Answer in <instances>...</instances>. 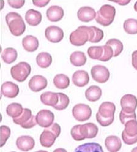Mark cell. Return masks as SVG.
<instances>
[{
    "label": "cell",
    "mask_w": 137,
    "mask_h": 152,
    "mask_svg": "<svg viewBox=\"0 0 137 152\" xmlns=\"http://www.w3.org/2000/svg\"><path fill=\"white\" fill-rule=\"evenodd\" d=\"M98 131V127L95 124L89 122L74 126L71 130V135L74 140L80 141L84 140L85 139L95 137Z\"/></svg>",
    "instance_id": "obj_1"
},
{
    "label": "cell",
    "mask_w": 137,
    "mask_h": 152,
    "mask_svg": "<svg viewBox=\"0 0 137 152\" xmlns=\"http://www.w3.org/2000/svg\"><path fill=\"white\" fill-rule=\"evenodd\" d=\"M115 105L110 102H104L99 106L96 113V120L103 126H108L114 121Z\"/></svg>",
    "instance_id": "obj_2"
},
{
    "label": "cell",
    "mask_w": 137,
    "mask_h": 152,
    "mask_svg": "<svg viewBox=\"0 0 137 152\" xmlns=\"http://www.w3.org/2000/svg\"><path fill=\"white\" fill-rule=\"evenodd\" d=\"M6 21L11 34L14 36H20L26 31V24L17 12H9L6 16Z\"/></svg>",
    "instance_id": "obj_3"
},
{
    "label": "cell",
    "mask_w": 137,
    "mask_h": 152,
    "mask_svg": "<svg viewBox=\"0 0 137 152\" xmlns=\"http://www.w3.org/2000/svg\"><path fill=\"white\" fill-rule=\"evenodd\" d=\"M61 132V128L57 123L53 124L49 127L45 129L40 136V142L41 145L46 148L52 147L56 138Z\"/></svg>",
    "instance_id": "obj_4"
},
{
    "label": "cell",
    "mask_w": 137,
    "mask_h": 152,
    "mask_svg": "<svg viewBox=\"0 0 137 152\" xmlns=\"http://www.w3.org/2000/svg\"><path fill=\"white\" fill-rule=\"evenodd\" d=\"M115 15V7L110 4H104L97 11L95 19L96 22L102 26H108L113 23Z\"/></svg>",
    "instance_id": "obj_5"
},
{
    "label": "cell",
    "mask_w": 137,
    "mask_h": 152,
    "mask_svg": "<svg viewBox=\"0 0 137 152\" xmlns=\"http://www.w3.org/2000/svg\"><path fill=\"white\" fill-rule=\"evenodd\" d=\"M91 36V27L81 26L72 32L70 35V43L76 46L84 45L86 42L90 41Z\"/></svg>",
    "instance_id": "obj_6"
},
{
    "label": "cell",
    "mask_w": 137,
    "mask_h": 152,
    "mask_svg": "<svg viewBox=\"0 0 137 152\" xmlns=\"http://www.w3.org/2000/svg\"><path fill=\"white\" fill-rule=\"evenodd\" d=\"M124 126L125 128L122 133L123 142L129 145L135 144L137 142V121H129Z\"/></svg>",
    "instance_id": "obj_7"
},
{
    "label": "cell",
    "mask_w": 137,
    "mask_h": 152,
    "mask_svg": "<svg viewBox=\"0 0 137 152\" xmlns=\"http://www.w3.org/2000/svg\"><path fill=\"white\" fill-rule=\"evenodd\" d=\"M31 67L26 62H20L17 65L12 66L10 74L12 78L19 82L25 81L31 74Z\"/></svg>",
    "instance_id": "obj_8"
},
{
    "label": "cell",
    "mask_w": 137,
    "mask_h": 152,
    "mask_svg": "<svg viewBox=\"0 0 137 152\" xmlns=\"http://www.w3.org/2000/svg\"><path fill=\"white\" fill-rule=\"evenodd\" d=\"M13 121L15 124L20 125L22 128L25 129H32L37 124L36 116L32 115L31 110L28 108H24L21 116L13 119Z\"/></svg>",
    "instance_id": "obj_9"
},
{
    "label": "cell",
    "mask_w": 137,
    "mask_h": 152,
    "mask_svg": "<svg viewBox=\"0 0 137 152\" xmlns=\"http://www.w3.org/2000/svg\"><path fill=\"white\" fill-rule=\"evenodd\" d=\"M92 111L90 107L84 104H79L73 108L72 114L76 120L84 122L89 120L92 116Z\"/></svg>",
    "instance_id": "obj_10"
},
{
    "label": "cell",
    "mask_w": 137,
    "mask_h": 152,
    "mask_svg": "<svg viewBox=\"0 0 137 152\" xmlns=\"http://www.w3.org/2000/svg\"><path fill=\"white\" fill-rule=\"evenodd\" d=\"M91 74L93 79L99 83L107 82L110 78L109 70L103 65L93 66L91 69Z\"/></svg>",
    "instance_id": "obj_11"
},
{
    "label": "cell",
    "mask_w": 137,
    "mask_h": 152,
    "mask_svg": "<svg viewBox=\"0 0 137 152\" xmlns=\"http://www.w3.org/2000/svg\"><path fill=\"white\" fill-rule=\"evenodd\" d=\"M54 113L48 110H42L36 115V121L40 126L43 128H48L54 122Z\"/></svg>",
    "instance_id": "obj_12"
},
{
    "label": "cell",
    "mask_w": 137,
    "mask_h": 152,
    "mask_svg": "<svg viewBox=\"0 0 137 152\" xmlns=\"http://www.w3.org/2000/svg\"><path fill=\"white\" fill-rule=\"evenodd\" d=\"M120 104L124 111L129 113H134L137 108V98L133 94H126L122 97Z\"/></svg>",
    "instance_id": "obj_13"
},
{
    "label": "cell",
    "mask_w": 137,
    "mask_h": 152,
    "mask_svg": "<svg viewBox=\"0 0 137 152\" xmlns=\"http://www.w3.org/2000/svg\"><path fill=\"white\" fill-rule=\"evenodd\" d=\"M45 37L48 41L57 43L64 39V32L61 28L56 26H50L45 30Z\"/></svg>",
    "instance_id": "obj_14"
},
{
    "label": "cell",
    "mask_w": 137,
    "mask_h": 152,
    "mask_svg": "<svg viewBox=\"0 0 137 152\" xmlns=\"http://www.w3.org/2000/svg\"><path fill=\"white\" fill-rule=\"evenodd\" d=\"M28 85L32 91L39 92L46 88L48 81L43 75H35L30 79Z\"/></svg>",
    "instance_id": "obj_15"
},
{
    "label": "cell",
    "mask_w": 137,
    "mask_h": 152,
    "mask_svg": "<svg viewBox=\"0 0 137 152\" xmlns=\"http://www.w3.org/2000/svg\"><path fill=\"white\" fill-rule=\"evenodd\" d=\"M17 148L23 151H28L34 148L35 141L30 136H21L17 138L16 141Z\"/></svg>",
    "instance_id": "obj_16"
},
{
    "label": "cell",
    "mask_w": 137,
    "mask_h": 152,
    "mask_svg": "<svg viewBox=\"0 0 137 152\" xmlns=\"http://www.w3.org/2000/svg\"><path fill=\"white\" fill-rule=\"evenodd\" d=\"M72 80L76 86L84 87L89 83V75L84 70H78L73 74Z\"/></svg>",
    "instance_id": "obj_17"
},
{
    "label": "cell",
    "mask_w": 137,
    "mask_h": 152,
    "mask_svg": "<svg viewBox=\"0 0 137 152\" xmlns=\"http://www.w3.org/2000/svg\"><path fill=\"white\" fill-rule=\"evenodd\" d=\"M96 17V12L95 9L91 7H82L78 12V18L82 22H90L95 18Z\"/></svg>",
    "instance_id": "obj_18"
},
{
    "label": "cell",
    "mask_w": 137,
    "mask_h": 152,
    "mask_svg": "<svg viewBox=\"0 0 137 152\" xmlns=\"http://www.w3.org/2000/svg\"><path fill=\"white\" fill-rule=\"evenodd\" d=\"M1 93L7 98H15L19 93V87L12 82H6L1 85Z\"/></svg>",
    "instance_id": "obj_19"
},
{
    "label": "cell",
    "mask_w": 137,
    "mask_h": 152,
    "mask_svg": "<svg viewBox=\"0 0 137 152\" xmlns=\"http://www.w3.org/2000/svg\"><path fill=\"white\" fill-rule=\"evenodd\" d=\"M64 16V10L58 6H52L46 10V17L51 22H57Z\"/></svg>",
    "instance_id": "obj_20"
},
{
    "label": "cell",
    "mask_w": 137,
    "mask_h": 152,
    "mask_svg": "<svg viewBox=\"0 0 137 152\" xmlns=\"http://www.w3.org/2000/svg\"><path fill=\"white\" fill-rule=\"evenodd\" d=\"M105 145L109 152H118L122 147V143L119 137L111 135L105 139Z\"/></svg>",
    "instance_id": "obj_21"
},
{
    "label": "cell",
    "mask_w": 137,
    "mask_h": 152,
    "mask_svg": "<svg viewBox=\"0 0 137 152\" xmlns=\"http://www.w3.org/2000/svg\"><path fill=\"white\" fill-rule=\"evenodd\" d=\"M22 45L24 49L26 51L32 53L38 49L39 42L35 37L32 35H27L23 39Z\"/></svg>",
    "instance_id": "obj_22"
},
{
    "label": "cell",
    "mask_w": 137,
    "mask_h": 152,
    "mask_svg": "<svg viewBox=\"0 0 137 152\" xmlns=\"http://www.w3.org/2000/svg\"><path fill=\"white\" fill-rule=\"evenodd\" d=\"M26 21L31 26L39 25L42 20V15L40 12L34 9L28 10L25 15Z\"/></svg>",
    "instance_id": "obj_23"
},
{
    "label": "cell",
    "mask_w": 137,
    "mask_h": 152,
    "mask_svg": "<svg viewBox=\"0 0 137 152\" xmlns=\"http://www.w3.org/2000/svg\"><path fill=\"white\" fill-rule=\"evenodd\" d=\"M40 100L44 105L54 107L59 102L58 93H53L51 91L43 93L40 96Z\"/></svg>",
    "instance_id": "obj_24"
},
{
    "label": "cell",
    "mask_w": 137,
    "mask_h": 152,
    "mask_svg": "<svg viewBox=\"0 0 137 152\" xmlns=\"http://www.w3.org/2000/svg\"><path fill=\"white\" fill-rule=\"evenodd\" d=\"M85 97L90 102H96L100 99L102 96V90L96 85L90 86L85 93Z\"/></svg>",
    "instance_id": "obj_25"
},
{
    "label": "cell",
    "mask_w": 137,
    "mask_h": 152,
    "mask_svg": "<svg viewBox=\"0 0 137 152\" xmlns=\"http://www.w3.org/2000/svg\"><path fill=\"white\" fill-rule=\"evenodd\" d=\"M74 152H104L102 146L96 142H88L78 146Z\"/></svg>",
    "instance_id": "obj_26"
},
{
    "label": "cell",
    "mask_w": 137,
    "mask_h": 152,
    "mask_svg": "<svg viewBox=\"0 0 137 152\" xmlns=\"http://www.w3.org/2000/svg\"><path fill=\"white\" fill-rule=\"evenodd\" d=\"M70 62L74 66H84L86 61V57L84 53L81 51H75L73 53L70 57Z\"/></svg>",
    "instance_id": "obj_27"
},
{
    "label": "cell",
    "mask_w": 137,
    "mask_h": 152,
    "mask_svg": "<svg viewBox=\"0 0 137 152\" xmlns=\"http://www.w3.org/2000/svg\"><path fill=\"white\" fill-rule=\"evenodd\" d=\"M52 56L48 53H40L37 56L36 61L37 65L42 68H47L51 65Z\"/></svg>",
    "instance_id": "obj_28"
},
{
    "label": "cell",
    "mask_w": 137,
    "mask_h": 152,
    "mask_svg": "<svg viewBox=\"0 0 137 152\" xmlns=\"http://www.w3.org/2000/svg\"><path fill=\"white\" fill-rule=\"evenodd\" d=\"M55 86L60 90H64L70 85V79L67 75L64 74H57L53 80Z\"/></svg>",
    "instance_id": "obj_29"
},
{
    "label": "cell",
    "mask_w": 137,
    "mask_h": 152,
    "mask_svg": "<svg viewBox=\"0 0 137 152\" xmlns=\"http://www.w3.org/2000/svg\"><path fill=\"white\" fill-rule=\"evenodd\" d=\"M22 105L18 103H12L9 104L6 108V113L13 119L17 118L21 116L23 111Z\"/></svg>",
    "instance_id": "obj_30"
},
{
    "label": "cell",
    "mask_w": 137,
    "mask_h": 152,
    "mask_svg": "<svg viewBox=\"0 0 137 152\" xmlns=\"http://www.w3.org/2000/svg\"><path fill=\"white\" fill-rule=\"evenodd\" d=\"M18 54L15 49L12 48H8L5 49L1 54L3 60L7 64H10L14 63L17 58Z\"/></svg>",
    "instance_id": "obj_31"
},
{
    "label": "cell",
    "mask_w": 137,
    "mask_h": 152,
    "mask_svg": "<svg viewBox=\"0 0 137 152\" xmlns=\"http://www.w3.org/2000/svg\"><path fill=\"white\" fill-rule=\"evenodd\" d=\"M106 45L110 46L114 51V57L118 56L123 50V44L122 42L116 39H111L108 40Z\"/></svg>",
    "instance_id": "obj_32"
},
{
    "label": "cell",
    "mask_w": 137,
    "mask_h": 152,
    "mask_svg": "<svg viewBox=\"0 0 137 152\" xmlns=\"http://www.w3.org/2000/svg\"><path fill=\"white\" fill-rule=\"evenodd\" d=\"M124 29L129 34H137V20L129 18L124 23Z\"/></svg>",
    "instance_id": "obj_33"
},
{
    "label": "cell",
    "mask_w": 137,
    "mask_h": 152,
    "mask_svg": "<svg viewBox=\"0 0 137 152\" xmlns=\"http://www.w3.org/2000/svg\"><path fill=\"white\" fill-rule=\"evenodd\" d=\"M87 53L92 59L100 60L104 53L103 46H91L87 50Z\"/></svg>",
    "instance_id": "obj_34"
},
{
    "label": "cell",
    "mask_w": 137,
    "mask_h": 152,
    "mask_svg": "<svg viewBox=\"0 0 137 152\" xmlns=\"http://www.w3.org/2000/svg\"><path fill=\"white\" fill-rule=\"evenodd\" d=\"M59 102L53 108L57 110H64L66 109L70 104V99L68 96L64 93H58Z\"/></svg>",
    "instance_id": "obj_35"
},
{
    "label": "cell",
    "mask_w": 137,
    "mask_h": 152,
    "mask_svg": "<svg viewBox=\"0 0 137 152\" xmlns=\"http://www.w3.org/2000/svg\"><path fill=\"white\" fill-rule=\"evenodd\" d=\"M104 38V32L101 29L96 26H91V37L90 42L91 43H99Z\"/></svg>",
    "instance_id": "obj_36"
},
{
    "label": "cell",
    "mask_w": 137,
    "mask_h": 152,
    "mask_svg": "<svg viewBox=\"0 0 137 152\" xmlns=\"http://www.w3.org/2000/svg\"><path fill=\"white\" fill-rule=\"evenodd\" d=\"M0 132H1V141H0L1 144H0V147H2L5 145L6 141L9 139L11 133V131L9 126L2 125L0 127Z\"/></svg>",
    "instance_id": "obj_37"
},
{
    "label": "cell",
    "mask_w": 137,
    "mask_h": 152,
    "mask_svg": "<svg viewBox=\"0 0 137 152\" xmlns=\"http://www.w3.org/2000/svg\"><path fill=\"white\" fill-rule=\"evenodd\" d=\"M119 120L122 124L125 125L126 122L131 120H136V116L135 112L134 113H126L121 110L119 113Z\"/></svg>",
    "instance_id": "obj_38"
},
{
    "label": "cell",
    "mask_w": 137,
    "mask_h": 152,
    "mask_svg": "<svg viewBox=\"0 0 137 152\" xmlns=\"http://www.w3.org/2000/svg\"><path fill=\"white\" fill-rule=\"evenodd\" d=\"M103 46L104 49V53L102 58L100 59V61H107L114 57V51L111 48L107 45Z\"/></svg>",
    "instance_id": "obj_39"
},
{
    "label": "cell",
    "mask_w": 137,
    "mask_h": 152,
    "mask_svg": "<svg viewBox=\"0 0 137 152\" xmlns=\"http://www.w3.org/2000/svg\"><path fill=\"white\" fill-rule=\"evenodd\" d=\"M7 2L10 6L15 9H20L22 7L24 3H25L24 0H18V1H16V0H9Z\"/></svg>",
    "instance_id": "obj_40"
},
{
    "label": "cell",
    "mask_w": 137,
    "mask_h": 152,
    "mask_svg": "<svg viewBox=\"0 0 137 152\" xmlns=\"http://www.w3.org/2000/svg\"><path fill=\"white\" fill-rule=\"evenodd\" d=\"M49 1V0H33L32 3L37 7H43L46 6Z\"/></svg>",
    "instance_id": "obj_41"
},
{
    "label": "cell",
    "mask_w": 137,
    "mask_h": 152,
    "mask_svg": "<svg viewBox=\"0 0 137 152\" xmlns=\"http://www.w3.org/2000/svg\"><path fill=\"white\" fill-rule=\"evenodd\" d=\"M132 66L133 67L137 70V50H135L134 52H133L132 55Z\"/></svg>",
    "instance_id": "obj_42"
},
{
    "label": "cell",
    "mask_w": 137,
    "mask_h": 152,
    "mask_svg": "<svg viewBox=\"0 0 137 152\" xmlns=\"http://www.w3.org/2000/svg\"><path fill=\"white\" fill-rule=\"evenodd\" d=\"M113 1L115 3H116L121 6H125L130 2V0H129V1H126V0H125V1Z\"/></svg>",
    "instance_id": "obj_43"
},
{
    "label": "cell",
    "mask_w": 137,
    "mask_h": 152,
    "mask_svg": "<svg viewBox=\"0 0 137 152\" xmlns=\"http://www.w3.org/2000/svg\"><path fill=\"white\" fill-rule=\"evenodd\" d=\"M53 152H67V151L64 148H57V149L54 150L53 151Z\"/></svg>",
    "instance_id": "obj_44"
},
{
    "label": "cell",
    "mask_w": 137,
    "mask_h": 152,
    "mask_svg": "<svg viewBox=\"0 0 137 152\" xmlns=\"http://www.w3.org/2000/svg\"><path fill=\"white\" fill-rule=\"evenodd\" d=\"M134 9L136 12H137V1L134 4Z\"/></svg>",
    "instance_id": "obj_45"
},
{
    "label": "cell",
    "mask_w": 137,
    "mask_h": 152,
    "mask_svg": "<svg viewBox=\"0 0 137 152\" xmlns=\"http://www.w3.org/2000/svg\"><path fill=\"white\" fill-rule=\"evenodd\" d=\"M131 152H137V147L133 148L131 150Z\"/></svg>",
    "instance_id": "obj_46"
},
{
    "label": "cell",
    "mask_w": 137,
    "mask_h": 152,
    "mask_svg": "<svg viewBox=\"0 0 137 152\" xmlns=\"http://www.w3.org/2000/svg\"><path fill=\"white\" fill-rule=\"evenodd\" d=\"M36 152H48V151H45V150H39L38 151H36Z\"/></svg>",
    "instance_id": "obj_47"
},
{
    "label": "cell",
    "mask_w": 137,
    "mask_h": 152,
    "mask_svg": "<svg viewBox=\"0 0 137 152\" xmlns=\"http://www.w3.org/2000/svg\"><path fill=\"white\" fill-rule=\"evenodd\" d=\"M12 152H15V151H12Z\"/></svg>",
    "instance_id": "obj_48"
}]
</instances>
